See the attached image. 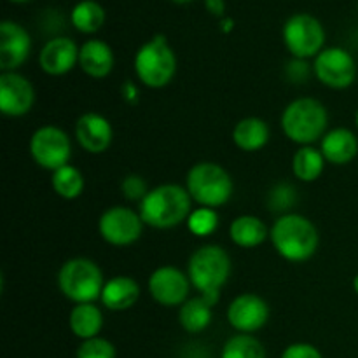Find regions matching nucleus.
Listing matches in <instances>:
<instances>
[{"instance_id": "1", "label": "nucleus", "mask_w": 358, "mask_h": 358, "mask_svg": "<svg viewBox=\"0 0 358 358\" xmlns=\"http://www.w3.org/2000/svg\"><path fill=\"white\" fill-rule=\"evenodd\" d=\"M269 240L276 254L292 264L306 262L317 254L320 236L308 217L301 213H283L269 229Z\"/></svg>"}, {"instance_id": "2", "label": "nucleus", "mask_w": 358, "mask_h": 358, "mask_svg": "<svg viewBox=\"0 0 358 358\" xmlns=\"http://www.w3.org/2000/svg\"><path fill=\"white\" fill-rule=\"evenodd\" d=\"M192 198L178 184H161L150 189L140 201L138 213L143 224L154 229H173L187 222L192 212Z\"/></svg>"}, {"instance_id": "3", "label": "nucleus", "mask_w": 358, "mask_h": 358, "mask_svg": "<svg viewBox=\"0 0 358 358\" xmlns=\"http://www.w3.org/2000/svg\"><path fill=\"white\" fill-rule=\"evenodd\" d=\"M280 122L290 142L301 147L313 145L327 133L329 112L317 98L303 96L290 101L283 108Z\"/></svg>"}, {"instance_id": "4", "label": "nucleus", "mask_w": 358, "mask_h": 358, "mask_svg": "<svg viewBox=\"0 0 358 358\" xmlns=\"http://www.w3.org/2000/svg\"><path fill=\"white\" fill-rule=\"evenodd\" d=\"M136 79L150 90L166 87L177 73V55L163 34L143 42L133 59Z\"/></svg>"}, {"instance_id": "5", "label": "nucleus", "mask_w": 358, "mask_h": 358, "mask_svg": "<svg viewBox=\"0 0 358 358\" xmlns=\"http://www.w3.org/2000/svg\"><path fill=\"white\" fill-rule=\"evenodd\" d=\"M185 189L192 201L205 208H219L231 199L234 191L229 171L219 163L201 161L187 171Z\"/></svg>"}, {"instance_id": "6", "label": "nucleus", "mask_w": 358, "mask_h": 358, "mask_svg": "<svg viewBox=\"0 0 358 358\" xmlns=\"http://www.w3.org/2000/svg\"><path fill=\"white\" fill-rule=\"evenodd\" d=\"M58 289L73 304L94 303L101 297L105 278L100 266L86 257L63 262L58 271Z\"/></svg>"}, {"instance_id": "7", "label": "nucleus", "mask_w": 358, "mask_h": 358, "mask_svg": "<svg viewBox=\"0 0 358 358\" xmlns=\"http://www.w3.org/2000/svg\"><path fill=\"white\" fill-rule=\"evenodd\" d=\"M187 275L199 294H220L231 276V257L219 245H203L191 255Z\"/></svg>"}, {"instance_id": "8", "label": "nucleus", "mask_w": 358, "mask_h": 358, "mask_svg": "<svg viewBox=\"0 0 358 358\" xmlns=\"http://www.w3.org/2000/svg\"><path fill=\"white\" fill-rule=\"evenodd\" d=\"M282 35L292 58H317L325 49V28L313 14H292L283 24Z\"/></svg>"}, {"instance_id": "9", "label": "nucleus", "mask_w": 358, "mask_h": 358, "mask_svg": "<svg viewBox=\"0 0 358 358\" xmlns=\"http://www.w3.org/2000/svg\"><path fill=\"white\" fill-rule=\"evenodd\" d=\"M28 149L35 164L51 173L65 164H70L72 157L70 136L66 135L65 129L55 124H45L35 129Z\"/></svg>"}, {"instance_id": "10", "label": "nucleus", "mask_w": 358, "mask_h": 358, "mask_svg": "<svg viewBox=\"0 0 358 358\" xmlns=\"http://www.w3.org/2000/svg\"><path fill=\"white\" fill-rule=\"evenodd\" d=\"M143 220L138 212L128 206L115 205L105 210L98 220V233L112 247H129L143 233Z\"/></svg>"}, {"instance_id": "11", "label": "nucleus", "mask_w": 358, "mask_h": 358, "mask_svg": "<svg viewBox=\"0 0 358 358\" xmlns=\"http://www.w3.org/2000/svg\"><path fill=\"white\" fill-rule=\"evenodd\" d=\"M313 73L331 90H346L357 79V62L345 48H325L315 58Z\"/></svg>"}, {"instance_id": "12", "label": "nucleus", "mask_w": 358, "mask_h": 358, "mask_svg": "<svg viewBox=\"0 0 358 358\" xmlns=\"http://www.w3.org/2000/svg\"><path fill=\"white\" fill-rule=\"evenodd\" d=\"M191 287L192 283L187 273L175 266H159L150 273L147 282L150 297L157 304L166 308L182 306L189 299Z\"/></svg>"}, {"instance_id": "13", "label": "nucleus", "mask_w": 358, "mask_h": 358, "mask_svg": "<svg viewBox=\"0 0 358 358\" xmlns=\"http://www.w3.org/2000/svg\"><path fill=\"white\" fill-rule=\"evenodd\" d=\"M269 320V304L252 292L240 294L227 306V322L240 334H254Z\"/></svg>"}, {"instance_id": "14", "label": "nucleus", "mask_w": 358, "mask_h": 358, "mask_svg": "<svg viewBox=\"0 0 358 358\" xmlns=\"http://www.w3.org/2000/svg\"><path fill=\"white\" fill-rule=\"evenodd\" d=\"M35 103L30 79L17 72L0 73V112L6 117H23Z\"/></svg>"}, {"instance_id": "15", "label": "nucleus", "mask_w": 358, "mask_h": 358, "mask_svg": "<svg viewBox=\"0 0 358 358\" xmlns=\"http://www.w3.org/2000/svg\"><path fill=\"white\" fill-rule=\"evenodd\" d=\"M31 51V37L16 21H2L0 24V69L2 72H16L28 59Z\"/></svg>"}, {"instance_id": "16", "label": "nucleus", "mask_w": 358, "mask_h": 358, "mask_svg": "<svg viewBox=\"0 0 358 358\" xmlns=\"http://www.w3.org/2000/svg\"><path fill=\"white\" fill-rule=\"evenodd\" d=\"M76 138L90 154H103L114 140L110 121L98 112H84L76 122Z\"/></svg>"}, {"instance_id": "17", "label": "nucleus", "mask_w": 358, "mask_h": 358, "mask_svg": "<svg viewBox=\"0 0 358 358\" xmlns=\"http://www.w3.org/2000/svg\"><path fill=\"white\" fill-rule=\"evenodd\" d=\"M76 65H79V48L70 37H52L38 52V66L48 76H65Z\"/></svg>"}, {"instance_id": "18", "label": "nucleus", "mask_w": 358, "mask_h": 358, "mask_svg": "<svg viewBox=\"0 0 358 358\" xmlns=\"http://www.w3.org/2000/svg\"><path fill=\"white\" fill-rule=\"evenodd\" d=\"M220 294H199L185 301L178 310V324L189 334L206 331L213 320V308L217 306Z\"/></svg>"}, {"instance_id": "19", "label": "nucleus", "mask_w": 358, "mask_h": 358, "mask_svg": "<svg viewBox=\"0 0 358 358\" xmlns=\"http://www.w3.org/2000/svg\"><path fill=\"white\" fill-rule=\"evenodd\" d=\"M114 51L105 41L90 38L79 48V66L91 79H105L114 70Z\"/></svg>"}, {"instance_id": "20", "label": "nucleus", "mask_w": 358, "mask_h": 358, "mask_svg": "<svg viewBox=\"0 0 358 358\" xmlns=\"http://www.w3.org/2000/svg\"><path fill=\"white\" fill-rule=\"evenodd\" d=\"M320 150L325 161L336 166L352 163L358 154V138L348 128H334L322 138Z\"/></svg>"}, {"instance_id": "21", "label": "nucleus", "mask_w": 358, "mask_h": 358, "mask_svg": "<svg viewBox=\"0 0 358 358\" xmlns=\"http://www.w3.org/2000/svg\"><path fill=\"white\" fill-rule=\"evenodd\" d=\"M140 299V285L135 278L117 275L107 280L101 290L100 303L110 311H126Z\"/></svg>"}, {"instance_id": "22", "label": "nucleus", "mask_w": 358, "mask_h": 358, "mask_svg": "<svg viewBox=\"0 0 358 358\" xmlns=\"http://www.w3.org/2000/svg\"><path fill=\"white\" fill-rule=\"evenodd\" d=\"M233 142L243 152H257L264 149L269 142V126L261 117H245L238 121L233 128Z\"/></svg>"}, {"instance_id": "23", "label": "nucleus", "mask_w": 358, "mask_h": 358, "mask_svg": "<svg viewBox=\"0 0 358 358\" xmlns=\"http://www.w3.org/2000/svg\"><path fill=\"white\" fill-rule=\"evenodd\" d=\"M229 238L240 248H257L269 238V229L259 217L240 215L231 222Z\"/></svg>"}, {"instance_id": "24", "label": "nucleus", "mask_w": 358, "mask_h": 358, "mask_svg": "<svg viewBox=\"0 0 358 358\" xmlns=\"http://www.w3.org/2000/svg\"><path fill=\"white\" fill-rule=\"evenodd\" d=\"M69 327L80 341L96 338L103 329V313L94 303L76 304L69 315Z\"/></svg>"}, {"instance_id": "25", "label": "nucleus", "mask_w": 358, "mask_h": 358, "mask_svg": "<svg viewBox=\"0 0 358 358\" xmlns=\"http://www.w3.org/2000/svg\"><path fill=\"white\" fill-rule=\"evenodd\" d=\"M325 157L320 149L313 145H304L297 149L292 157L294 177L301 182H315L322 177L325 170Z\"/></svg>"}, {"instance_id": "26", "label": "nucleus", "mask_w": 358, "mask_h": 358, "mask_svg": "<svg viewBox=\"0 0 358 358\" xmlns=\"http://www.w3.org/2000/svg\"><path fill=\"white\" fill-rule=\"evenodd\" d=\"M70 21L80 34H96L105 23V9L96 0H80L70 13Z\"/></svg>"}, {"instance_id": "27", "label": "nucleus", "mask_w": 358, "mask_h": 358, "mask_svg": "<svg viewBox=\"0 0 358 358\" xmlns=\"http://www.w3.org/2000/svg\"><path fill=\"white\" fill-rule=\"evenodd\" d=\"M84 175L80 173L79 168L72 166V164H65V166L58 168L51 173V187L59 198L63 199H77L84 191Z\"/></svg>"}, {"instance_id": "28", "label": "nucleus", "mask_w": 358, "mask_h": 358, "mask_svg": "<svg viewBox=\"0 0 358 358\" xmlns=\"http://www.w3.org/2000/svg\"><path fill=\"white\" fill-rule=\"evenodd\" d=\"M220 358H266V348L255 336L236 334L227 339Z\"/></svg>"}, {"instance_id": "29", "label": "nucleus", "mask_w": 358, "mask_h": 358, "mask_svg": "<svg viewBox=\"0 0 358 358\" xmlns=\"http://www.w3.org/2000/svg\"><path fill=\"white\" fill-rule=\"evenodd\" d=\"M187 227L194 236H210V234L215 233L217 227H219V213H217L215 208L199 206V208L192 210L191 215H189Z\"/></svg>"}, {"instance_id": "30", "label": "nucleus", "mask_w": 358, "mask_h": 358, "mask_svg": "<svg viewBox=\"0 0 358 358\" xmlns=\"http://www.w3.org/2000/svg\"><path fill=\"white\" fill-rule=\"evenodd\" d=\"M76 358H115V346L108 339L96 336L80 343Z\"/></svg>"}, {"instance_id": "31", "label": "nucleus", "mask_w": 358, "mask_h": 358, "mask_svg": "<svg viewBox=\"0 0 358 358\" xmlns=\"http://www.w3.org/2000/svg\"><path fill=\"white\" fill-rule=\"evenodd\" d=\"M150 189L147 187V182L140 175H128L121 182V192L129 201H142Z\"/></svg>"}, {"instance_id": "32", "label": "nucleus", "mask_w": 358, "mask_h": 358, "mask_svg": "<svg viewBox=\"0 0 358 358\" xmlns=\"http://www.w3.org/2000/svg\"><path fill=\"white\" fill-rule=\"evenodd\" d=\"M296 201V191L290 185L280 184L271 192V206L275 210H287Z\"/></svg>"}, {"instance_id": "33", "label": "nucleus", "mask_w": 358, "mask_h": 358, "mask_svg": "<svg viewBox=\"0 0 358 358\" xmlns=\"http://www.w3.org/2000/svg\"><path fill=\"white\" fill-rule=\"evenodd\" d=\"M282 358H324L320 350L310 343H294L283 350Z\"/></svg>"}, {"instance_id": "34", "label": "nucleus", "mask_w": 358, "mask_h": 358, "mask_svg": "<svg viewBox=\"0 0 358 358\" xmlns=\"http://www.w3.org/2000/svg\"><path fill=\"white\" fill-rule=\"evenodd\" d=\"M287 77L292 83L301 84L303 80H306V77H310V66H308L306 59L292 58L287 65Z\"/></svg>"}, {"instance_id": "35", "label": "nucleus", "mask_w": 358, "mask_h": 358, "mask_svg": "<svg viewBox=\"0 0 358 358\" xmlns=\"http://www.w3.org/2000/svg\"><path fill=\"white\" fill-rule=\"evenodd\" d=\"M121 94H122V100H124L126 103L135 105L136 101L140 100L138 87H136V84H135V83H131V80H128V83L122 84V87H121Z\"/></svg>"}, {"instance_id": "36", "label": "nucleus", "mask_w": 358, "mask_h": 358, "mask_svg": "<svg viewBox=\"0 0 358 358\" xmlns=\"http://www.w3.org/2000/svg\"><path fill=\"white\" fill-rule=\"evenodd\" d=\"M205 9L215 17H226V0H205Z\"/></svg>"}, {"instance_id": "37", "label": "nucleus", "mask_w": 358, "mask_h": 358, "mask_svg": "<svg viewBox=\"0 0 358 358\" xmlns=\"http://www.w3.org/2000/svg\"><path fill=\"white\" fill-rule=\"evenodd\" d=\"M233 28H234L233 17L226 16V17H222V20H220V30H222L224 34H231V31H233Z\"/></svg>"}, {"instance_id": "38", "label": "nucleus", "mask_w": 358, "mask_h": 358, "mask_svg": "<svg viewBox=\"0 0 358 358\" xmlns=\"http://www.w3.org/2000/svg\"><path fill=\"white\" fill-rule=\"evenodd\" d=\"M173 3H180V6H184V3H191L194 2V0H171Z\"/></svg>"}, {"instance_id": "39", "label": "nucleus", "mask_w": 358, "mask_h": 358, "mask_svg": "<svg viewBox=\"0 0 358 358\" xmlns=\"http://www.w3.org/2000/svg\"><path fill=\"white\" fill-rule=\"evenodd\" d=\"M353 290L358 294V273L355 275V278H353Z\"/></svg>"}, {"instance_id": "40", "label": "nucleus", "mask_w": 358, "mask_h": 358, "mask_svg": "<svg viewBox=\"0 0 358 358\" xmlns=\"http://www.w3.org/2000/svg\"><path fill=\"white\" fill-rule=\"evenodd\" d=\"M9 2H14V3H24V2H30V0H9Z\"/></svg>"}, {"instance_id": "41", "label": "nucleus", "mask_w": 358, "mask_h": 358, "mask_svg": "<svg viewBox=\"0 0 358 358\" xmlns=\"http://www.w3.org/2000/svg\"><path fill=\"white\" fill-rule=\"evenodd\" d=\"M355 124H357V128H358V110H357V114H355Z\"/></svg>"}]
</instances>
